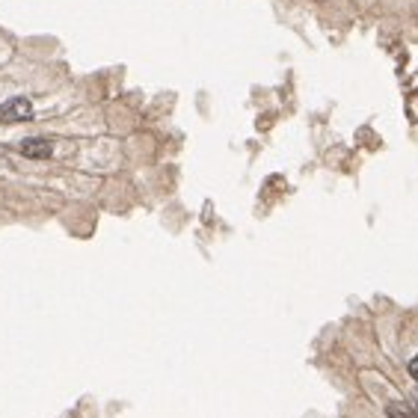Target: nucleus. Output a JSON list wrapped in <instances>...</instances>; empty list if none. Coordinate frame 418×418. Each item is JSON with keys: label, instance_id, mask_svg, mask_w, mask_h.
<instances>
[{"label": "nucleus", "instance_id": "obj_1", "mask_svg": "<svg viewBox=\"0 0 418 418\" xmlns=\"http://www.w3.org/2000/svg\"><path fill=\"white\" fill-rule=\"evenodd\" d=\"M33 119V104L27 98H9L0 104V122H30Z\"/></svg>", "mask_w": 418, "mask_h": 418}, {"label": "nucleus", "instance_id": "obj_2", "mask_svg": "<svg viewBox=\"0 0 418 418\" xmlns=\"http://www.w3.org/2000/svg\"><path fill=\"white\" fill-rule=\"evenodd\" d=\"M21 155L24 158H36V160H45L54 155V143L51 140H42V137H30L21 143Z\"/></svg>", "mask_w": 418, "mask_h": 418}, {"label": "nucleus", "instance_id": "obj_3", "mask_svg": "<svg viewBox=\"0 0 418 418\" xmlns=\"http://www.w3.org/2000/svg\"><path fill=\"white\" fill-rule=\"evenodd\" d=\"M386 415H389V418H415L404 404H389V407H386Z\"/></svg>", "mask_w": 418, "mask_h": 418}, {"label": "nucleus", "instance_id": "obj_4", "mask_svg": "<svg viewBox=\"0 0 418 418\" xmlns=\"http://www.w3.org/2000/svg\"><path fill=\"white\" fill-rule=\"evenodd\" d=\"M409 374H412V380L418 383V356H415V359L409 362Z\"/></svg>", "mask_w": 418, "mask_h": 418}, {"label": "nucleus", "instance_id": "obj_5", "mask_svg": "<svg viewBox=\"0 0 418 418\" xmlns=\"http://www.w3.org/2000/svg\"><path fill=\"white\" fill-rule=\"evenodd\" d=\"M415 412H418V404H415Z\"/></svg>", "mask_w": 418, "mask_h": 418}]
</instances>
